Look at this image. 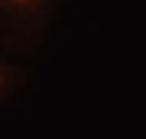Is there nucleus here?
Listing matches in <instances>:
<instances>
[{"mask_svg": "<svg viewBox=\"0 0 146 139\" xmlns=\"http://www.w3.org/2000/svg\"><path fill=\"white\" fill-rule=\"evenodd\" d=\"M7 3H33V0H7Z\"/></svg>", "mask_w": 146, "mask_h": 139, "instance_id": "obj_1", "label": "nucleus"}, {"mask_svg": "<svg viewBox=\"0 0 146 139\" xmlns=\"http://www.w3.org/2000/svg\"><path fill=\"white\" fill-rule=\"evenodd\" d=\"M0 83H3V70H0Z\"/></svg>", "mask_w": 146, "mask_h": 139, "instance_id": "obj_2", "label": "nucleus"}]
</instances>
